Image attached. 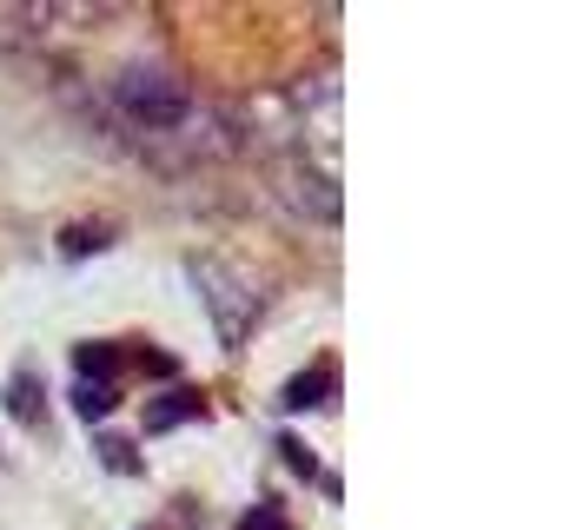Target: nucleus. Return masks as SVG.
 Wrapping results in <instances>:
<instances>
[{
    "label": "nucleus",
    "instance_id": "obj_1",
    "mask_svg": "<svg viewBox=\"0 0 570 530\" xmlns=\"http://www.w3.org/2000/svg\"><path fill=\"white\" fill-rule=\"evenodd\" d=\"M114 100H120V114L146 132H179L186 114H193V94H186V87L173 80V67H159V60H127L120 80H114Z\"/></svg>",
    "mask_w": 570,
    "mask_h": 530
},
{
    "label": "nucleus",
    "instance_id": "obj_2",
    "mask_svg": "<svg viewBox=\"0 0 570 530\" xmlns=\"http://www.w3.org/2000/svg\"><path fill=\"white\" fill-rule=\"evenodd\" d=\"M193 285H199V298H206V312H213V332H219L226 345H246V332L259 325V292L219 259H193Z\"/></svg>",
    "mask_w": 570,
    "mask_h": 530
},
{
    "label": "nucleus",
    "instance_id": "obj_3",
    "mask_svg": "<svg viewBox=\"0 0 570 530\" xmlns=\"http://www.w3.org/2000/svg\"><path fill=\"white\" fill-rule=\"evenodd\" d=\"M94 20H100L94 7H13V13H0V33H13V40H60V33L94 27Z\"/></svg>",
    "mask_w": 570,
    "mask_h": 530
},
{
    "label": "nucleus",
    "instance_id": "obj_4",
    "mask_svg": "<svg viewBox=\"0 0 570 530\" xmlns=\"http://www.w3.org/2000/svg\"><path fill=\"white\" fill-rule=\"evenodd\" d=\"M193 411H199L193 398H159V404L146 411V424H153V431H173V418H193Z\"/></svg>",
    "mask_w": 570,
    "mask_h": 530
},
{
    "label": "nucleus",
    "instance_id": "obj_5",
    "mask_svg": "<svg viewBox=\"0 0 570 530\" xmlns=\"http://www.w3.org/2000/svg\"><path fill=\"white\" fill-rule=\"evenodd\" d=\"M332 392V372H325V365H318V372H312V379H298V385H292V392H285V404H318V398Z\"/></svg>",
    "mask_w": 570,
    "mask_h": 530
},
{
    "label": "nucleus",
    "instance_id": "obj_6",
    "mask_svg": "<svg viewBox=\"0 0 570 530\" xmlns=\"http://www.w3.org/2000/svg\"><path fill=\"white\" fill-rule=\"evenodd\" d=\"M7 404H13L20 418H40V385H33V379H13V385H7Z\"/></svg>",
    "mask_w": 570,
    "mask_h": 530
},
{
    "label": "nucleus",
    "instance_id": "obj_7",
    "mask_svg": "<svg viewBox=\"0 0 570 530\" xmlns=\"http://www.w3.org/2000/svg\"><path fill=\"white\" fill-rule=\"evenodd\" d=\"M107 246V233H60V253L73 259V253H100Z\"/></svg>",
    "mask_w": 570,
    "mask_h": 530
},
{
    "label": "nucleus",
    "instance_id": "obj_8",
    "mask_svg": "<svg viewBox=\"0 0 570 530\" xmlns=\"http://www.w3.org/2000/svg\"><path fill=\"white\" fill-rule=\"evenodd\" d=\"M80 411H87V418H100V411H107V392H94V385H87V392H80Z\"/></svg>",
    "mask_w": 570,
    "mask_h": 530
}]
</instances>
